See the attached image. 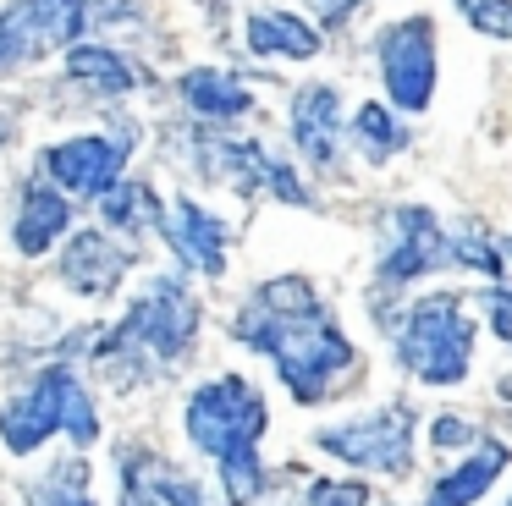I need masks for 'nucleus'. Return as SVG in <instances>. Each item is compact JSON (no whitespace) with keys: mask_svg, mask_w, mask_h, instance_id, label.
Instances as JSON below:
<instances>
[{"mask_svg":"<svg viewBox=\"0 0 512 506\" xmlns=\"http://www.w3.org/2000/svg\"><path fill=\"white\" fill-rule=\"evenodd\" d=\"M237 341L276 358L281 380L298 402H320L336 374L353 363V347H347L336 314L314 297L303 275H281V281L259 286L254 303L237 314Z\"/></svg>","mask_w":512,"mask_h":506,"instance_id":"f257e3e1","label":"nucleus"},{"mask_svg":"<svg viewBox=\"0 0 512 506\" xmlns=\"http://www.w3.org/2000/svg\"><path fill=\"white\" fill-rule=\"evenodd\" d=\"M259 435H265V402L243 374H221V380L199 385L188 402V440L221 462L226 501L248 506L265 490V468H259Z\"/></svg>","mask_w":512,"mask_h":506,"instance_id":"f03ea898","label":"nucleus"},{"mask_svg":"<svg viewBox=\"0 0 512 506\" xmlns=\"http://www.w3.org/2000/svg\"><path fill=\"white\" fill-rule=\"evenodd\" d=\"M193 336H199V297L177 275H166L127 308L122 325H111V336L100 341L94 358H100L105 380L116 385V380H138L155 363L182 358L193 347Z\"/></svg>","mask_w":512,"mask_h":506,"instance_id":"7ed1b4c3","label":"nucleus"},{"mask_svg":"<svg viewBox=\"0 0 512 506\" xmlns=\"http://www.w3.org/2000/svg\"><path fill=\"white\" fill-rule=\"evenodd\" d=\"M56 429H67L78 446H94V435H100L94 402H89V391H83V380L72 369H45L17 402L0 407V440H6V451H17V457L39 451Z\"/></svg>","mask_w":512,"mask_h":506,"instance_id":"20e7f679","label":"nucleus"},{"mask_svg":"<svg viewBox=\"0 0 512 506\" xmlns=\"http://www.w3.org/2000/svg\"><path fill=\"white\" fill-rule=\"evenodd\" d=\"M397 358L408 363L413 380L424 385H457L474 363V325L463 319L457 292H430L424 303L408 308L397 330Z\"/></svg>","mask_w":512,"mask_h":506,"instance_id":"39448f33","label":"nucleus"},{"mask_svg":"<svg viewBox=\"0 0 512 506\" xmlns=\"http://www.w3.org/2000/svg\"><path fill=\"white\" fill-rule=\"evenodd\" d=\"M380 77L397 110H430L435 94V28L430 17H402L375 39Z\"/></svg>","mask_w":512,"mask_h":506,"instance_id":"423d86ee","label":"nucleus"},{"mask_svg":"<svg viewBox=\"0 0 512 506\" xmlns=\"http://www.w3.org/2000/svg\"><path fill=\"white\" fill-rule=\"evenodd\" d=\"M446 264H463V259H457V237H446L441 220L419 204L391 209V242H386V259H380V275H375L380 292H397L402 281H413L424 270H446Z\"/></svg>","mask_w":512,"mask_h":506,"instance_id":"0eeeda50","label":"nucleus"},{"mask_svg":"<svg viewBox=\"0 0 512 506\" xmlns=\"http://www.w3.org/2000/svg\"><path fill=\"white\" fill-rule=\"evenodd\" d=\"M320 451L358 468H386V473H408L413 462V413L408 407H386V413L353 418L342 429H320Z\"/></svg>","mask_w":512,"mask_h":506,"instance_id":"6e6552de","label":"nucleus"},{"mask_svg":"<svg viewBox=\"0 0 512 506\" xmlns=\"http://www.w3.org/2000/svg\"><path fill=\"white\" fill-rule=\"evenodd\" d=\"M89 22V6L83 0H12L0 11V39H6V55L17 61H39V55L72 50V39Z\"/></svg>","mask_w":512,"mask_h":506,"instance_id":"1a4fd4ad","label":"nucleus"},{"mask_svg":"<svg viewBox=\"0 0 512 506\" xmlns=\"http://www.w3.org/2000/svg\"><path fill=\"white\" fill-rule=\"evenodd\" d=\"M199 154H204V160H199L204 176H215V182H232L243 198L276 193V198H287V204H309V187L298 182V171H292V165H281L276 154H265V143L204 138Z\"/></svg>","mask_w":512,"mask_h":506,"instance_id":"9d476101","label":"nucleus"},{"mask_svg":"<svg viewBox=\"0 0 512 506\" xmlns=\"http://www.w3.org/2000/svg\"><path fill=\"white\" fill-rule=\"evenodd\" d=\"M122 165H127V143L122 138H72V143H56L45 149V171L61 193L72 198H94L105 193L111 182H122Z\"/></svg>","mask_w":512,"mask_h":506,"instance_id":"9b49d317","label":"nucleus"},{"mask_svg":"<svg viewBox=\"0 0 512 506\" xmlns=\"http://www.w3.org/2000/svg\"><path fill=\"white\" fill-rule=\"evenodd\" d=\"M127 264H133V253H122L116 242H105L100 231H78V237L67 242V259H61V275H67L72 292L83 297H105L122 286Z\"/></svg>","mask_w":512,"mask_h":506,"instance_id":"f8f14e48","label":"nucleus"},{"mask_svg":"<svg viewBox=\"0 0 512 506\" xmlns=\"http://www.w3.org/2000/svg\"><path fill=\"white\" fill-rule=\"evenodd\" d=\"M166 237H171V248H177V259L188 264V270H199V275H221L226 270V226L215 215H204L199 204L182 198V204L171 209V220H166Z\"/></svg>","mask_w":512,"mask_h":506,"instance_id":"ddd939ff","label":"nucleus"},{"mask_svg":"<svg viewBox=\"0 0 512 506\" xmlns=\"http://www.w3.org/2000/svg\"><path fill=\"white\" fill-rule=\"evenodd\" d=\"M336 88L331 83H309L292 94V143L309 165H331L336 154Z\"/></svg>","mask_w":512,"mask_h":506,"instance_id":"4468645a","label":"nucleus"},{"mask_svg":"<svg viewBox=\"0 0 512 506\" xmlns=\"http://www.w3.org/2000/svg\"><path fill=\"white\" fill-rule=\"evenodd\" d=\"M177 88H182V105H188L199 121H237V116L254 110L248 83L237 72H226V66H193Z\"/></svg>","mask_w":512,"mask_h":506,"instance_id":"2eb2a0df","label":"nucleus"},{"mask_svg":"<svg viewBox=\"0 0 512 506\" xmlns=\"http://www.w3.org/2000/svg\"><path fill=\"white\" fill-rule=\"evenodd\" d=\"M501 468H507V446H501V440H479V451L457 462V468L430 490V501H424V506H474L479 495L501 479Z\"/></svg>","mask_w":512,"mask_h":506,"instance_id":"dca6fc26","label":"nucleus"},{"mask_svg":"<svg viewBox=\"0 0 512 506\" xmlns=\"http://www.w3.org/2000/svg\"><path fill=\"white\" fill-rule=\"evenodd\" d=\"M243 44L248 55H292V61L320 55V33L303 17H292V11H254L243 28Z\"/></svg>","mask_w":512,"mask_h":506,"instance_id":"f3484780","label":"nucleus"},{"mask_svg":"<svg viewBox=\"0 0 512 506\" xmlns=\"http://www.w3.org/2000/svg\"><path fill=\"white\" fill-rule=\"evenodd\" d=\"M67 226H72V198H61L56 187H45V182H28L23 215H17V248L34 259V253H45Z\"/></svg>","mask_w":512,"mask_h":506,"instance_id":"a211bd4d","label":"nucleus"},{"mask_svg":"<svg viewBox=\"0 0 512 506\" xmlns=\"http://www.w3.org/2000/svg\"><path fill=\"white\" fill-rule=\"evenodd\" d=\"M67 72L78 77L83 88H94V94H127V88L144 83V72H138L127 55L100 50V44H72V50H67Z\"/></svg>","mask_w":512,"mask_h":506,"instance_id":"6ab92c4d","label":"nucleus"},{"mask_svg":"<svg viewBox=\"0 0 512 506\" xmlns=\"http://www.w3.org/2000/svg\"><path fill=\"white\" fill-rule=\"evenodd\" d=\"M100 215H105V226L127 231V237L166 226V204H160V198L149 193L144 182H111V187L100 193Z\"/></svg>","mask_w":512,"mask_h":506,"instance_id":"aec40b11","label":"nucleus"},{"mask_svg":"<svg viewBox=\"0 0 512 506\" xmlns=\"http://www.w3.org/2000/svg\"><path fill=\"white\" fill-rule=\"evenodd\" d=\"M28 506H94L89 495V468L83 462H56V468L45 473V479L28 490Z\"/></svg>","mask_w":512,"mask_h":506,"instance_id":"412c9836","label":"nucleus"},{"mask_svg":"<svg viewBox=\"0 0 512 506\" xmlns=\"http://www.w3.org/2000/svg\"><path fill=\"white\" fill-rule=\"evenodd\" d=\"M122 506H171L166 501V468L155 457H133L122 473Z\"/></svg>","mask_w":512,"mask_h":506,"instance_id":"4be33fe9","label":"nucleus"},{"mask_svg":"<svg viewBox=\"0 0 512 506\" xmlns=\"http://www.w3.org/2000/svg\"><path fill=\"white\" fill-rule=\"evenodd\" d=\"M353 138L364 143V154H369V160H386V154L402 143V132H397V121H391V110L364 105V110L353 116Z\"/></svg>","mask_w":512,"mask_h":506,"instance_id":"5701e85b","label":"nucleus"},{"mask_svg":"<svg viewBox=\"0 0 512 506\" xmlns=\"http://www.w3.org/2000/svg\"><path fill=\"white\" fill-rule=\"evenodd\" d=\"M457 11L490 39H512V0H457Z\"/></svg>","mask_w":512,"mask_h":506,"instance_id":"b1692460","label":"nucleus"},{"mask_svg":"<svg viewBox=\"0 0 512 506\" xmlns=\"http://www.w3.org/2000/svg\"><path fill=\"white\" fill-rule=\"evenodd\" d=\"M309 506H369V490L364 484H336V479H320L309 490Z\"/></svg>","mask_w":512,"mask_h":506,"instance_id":"393cba45","label":"nucleus"},{"mask_svg":"<svg viewBox=\"0 0 512 506\" xmlns=\"http://www.w3.org/2000/svg\"><path fill=\"white\" fill-rule=\"evenodd\" d=\"M485 308H490V325H496V336L512 341V281H496L485 292Z\"/></svg>","mask_w":512,"mask_h":506,"instance_id":"a878e982","label":"nucleus"},{"mask_svg":"<svg viewBox=\"0 0 512 506\" xmlns=\"http://www.w3.org/2000/svg\"><path fill=\"white\" fill-rule=\"evenodd\" d=\"M166 501H171V506H210L199 484H193V479H177V473H166Z\"/></svg>","mask_w":512,"mask_h":506,"instance_id":"bb28decb","label":"nucleus"},{"mask_svg":"<svg viewBox=\"0 0 512 506\" xmlns=\"http://www.w3.org/2000/svg\"><path fill=\"white\" fill-rule=\"evenodd\" d=\"M358 6H364V0H314V11H320L325 22H347Z\"/></svg>","mask_w":512,"mask_h":506,"instance_id":"cd10ccee","label":"nucleus"},{"mask_svg":"<svg viewBox=\"0 0 512 506\" xmlns=\"http://www.w3.org/2000/svg\"><path fill=\"white\" fill-rule=\"evenodd\" d=\"M435 440H441V446H457V440H474V429H468V424H457V418L446 413L441 424H435Z\"/></svg>","mask_w":512,"mask_h":506,"instance_id":"c85d7f7f","label":"nucleus"},{"mask_svg":"<svg viewBox=\"0 0 512 506\" xmlns=\"http://www.w3.org/2000/svg\"><path fill=\"white\" fill-rule=\"evenodd\" d=\"M6 66H12V55H6V39H0V72H6Z\"/></svg>","mask_w":512,"mask_h":506,"instance_id":"c756f323","label":"nucleus"},{"mask_svg":"<svg viewBox=\"0 0 512 506\" xmlns=\"http://www.w3.org/2000/svg\"><path fill=\"white\" fill-rule=\"evenodd\" d=\"M507 506H512V501H507Z\"/></svg>","mask_w":512,"mask_h":506,"instance_id":"7c9ffc66","label":"nucleus"}]
</instances>
